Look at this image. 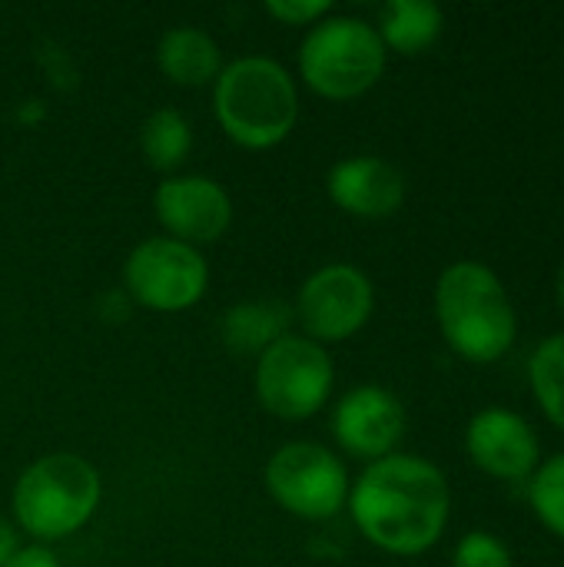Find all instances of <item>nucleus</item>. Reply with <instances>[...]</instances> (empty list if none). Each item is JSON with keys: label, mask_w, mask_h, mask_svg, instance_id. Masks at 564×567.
I'll return each mask as SVG.
<instances>
[{"label": "nucleus", "mask_w": 564, "mask_h": 567, "mask_svg": "<svg viewBox=\"0 0 564 567\" xmlns=\"http://www.w3.org/2000/svg\"><path fill=\"white\" fill-rule=\"evenodd\" d=\"M346 508L369 545L386 555L416 558L445 535L452 492L439 465L396 452L366 465L349 485Z\"/></svg>", "instance_id": "nucleus-1"}, {"label": "nucleus", "mask_w": 564, "mask_h": 567, "mask_svg": "<svg viewBox=\"0 0 564 567\" xmlns=\"http://www.w3.org/2000/svg\"><path fill=\"white\" fill-rule=\"evenodd\" d=\"M435 319L449 349L475 365L505 359L519 339V316L505 282L475 259H459L439 276Z\"/></svg>", "instance_id": "nucleus-2"}, {"label": "nucleus", "mask_w": 564, "mask_h": 567, "mask_svg": "<svg viewBox=\"0 0 564 567\" xmlns=\"http://www.w3.org/2000/svg\"><path fill=\"white\" fill-rule=\"evenodd\" d=\"M213 113L236 146L273 150L296 130L299 90L279 60L239 56L213 83Z\"/></svg>", "instance_id": "nucleus-3"}, {"label": "nucleus", "mask_w": 564, "mask_h": 567, "mask_svg": "<svg viewBox=\"0 0 564 567\" xmlns=\"http://www.w3.org/2000/svg\"><path fill=\"white\" fill-rule=\"evenodd\" d=\"M103 498L100 472L73 452H50L30 462L10 495L17 525L37 545L76 535L96 515Z\"/></svg>", "instance_id": "nucleus-4"}, {"label": "nucleus", "mask_w": 564, "mask_h": 567, "mask_svg": "<svg viewBox=\"0 0 564 567\" xmlns=\"http://www.w3.org/2000/svg\"><path fill=\"white\" fill-rule=\"evenodd\" d=\"M386 60L389 53L369 20L326 17L309 27L299 47V76L316 96L346 103L382 80Z\"/></svg>", "instance_id": "nucleus-5"}, {"label": "nucleus", "mask_w": 564, "mask_h": 567, "mask_svg": "<svg viewBox=\"0 0 564 567\" xmlns=\"http://www.w3.org/2000/svg\"><path fill=\"white\" fill-rule=\"evenodd\" d=\"M253 385L269 415L283 422H302L326 409L336 385V365L326 346L286 332L256 355Z\"/></svg>", "instance_id": "nucleus-6"}, {"label": "nucleus", "mask_w": 564, "mask_h": 567, "mask_svg": "<svg viewBox=\"0 0 564 567\" xmlns=\"http://www.w3.org/2000/svg\"><path fill=\"white\" fill-rule=\"evenodd\" d=\"M263 482L269 498L302 522H329L349 502V472L319 442L279 445L266 462Z\"/></svg>", "instance_id": "nucleus-7"}, {"label": "nucleus", "mask_w": 564, "mask_h": 567, "mask_svg": "<svg viewBox=\"0 0 564 567\" xmlns=\"http://www.w3.org/2000/svg\"><path fill=\"white\" fill-rule=\"evenodd\" d=\"M123 286L143 309L183 312L206 296L209 266L199 249L170 236H150L126 256Z\"/></svg>", "instance_id": "nucleus-8"}, {"label": "nucleus", "mask_w": 564, "mask_h": 567, "mask_svg": "<svg viewBox=\"0 0 564 567\" xmlns=\"http://www.w3.org/2000/svg\"><path fill=\"white\" fill-rule=\"evenodd\" d=\"M376 312V286L352 262H329L316 269L296 296V316L306 339L346 342L366 329Z\"/></svg>", "instance_id": "nucleus-9"}, {"label": "nucleus", "mask_w": 564, "mask_h": 567, "mask_svg": "<svg viewBox=\"0 0 564 567\" xmlns=\"http://www.w3.org/2000/svg\"><path fill=\"white\" fill-rule=\"evenodd\" d=\"M153 213L170 239L193 249L219 243L233 226L229 193L223 189V183L203 173L166 176L153 193Z\"/></svg>", "instance_id": "nucleus-10"}, {"label": "nucleus", "mask_w": 564, "mask_h": 567, "mask_svg": "<svg viewBox=\"0 0 564 567\" xmlns=\"http://www.w3.org/2000/svg\"><path fill=\"white\" fill-rule=\"evenodd\" d=\"M332 435L352 458L379 462L396 455L406 435V405L382 385H356L336 402Z\"/></svg>", "instance_id": "nucleus-11"}, {"label": "nucleus", "mask_w": 564, "mask_h": 567, "mask_svg": "<svg viewBox=\"0 0 564 567\" xmlns=\"http://www.w3.org/2000/svg\"><path fill=\"white\" fill-rule=\"evenodd\" d=\"M465 455L499 482H525L542 465L535 429L512 409H482L465 429Z\"/></svg>", "instance_id": "nucleus-12"}, {"label": "nucleus", "mask_w": 564, "mask_h": 567, "mask_svg": "<svg viewBox=\"0 0 564 567\" xmlns=\"http://www.w3.org/2000/svg\"><path fill=\"white\" fill-rule=\"evenodd\" d=\"M326 193L356 219H389L406 203V176L382 156H349L329 169Z\"/></svg>", "instance_id": "nucleus-13"}, {"label": "nucleus", "mask_w": 564, "mask_h": 567, "mask_svg": "<svg viewBox=\"0 0 564 567\" xmlns=\"http://www.w3.org/2000/svg\"><path fill=\"white\" fill-rule=\"evenodd\" d=\"M156 63L176 86H206L223 73V50L216 37L199 27H173L156 43Z\"/></svg>", "instance_id": "nucleus-14"}, {"label": "nucleus", "mask_w": 564, "mask_h": 567, "mask_svg": "<svg viewBox=\"0 0 564 567\" xmlns=\"http://www.w3.org/2000/svg\"><path fill=\"white\" fill-rule=\"evenodd\" d=\"M445 27V13L429 3V0H389L379 10V40L386 47V53H402V56H419L429 47H435V40L442 37Z\"/></svg>", "instance_id": "nucleus-15"}, {"label": "nucleus", "mask_w": 564, "mask_h": 567, "mask_svg": "<svg viewBox=\"0 0 564 567\" xmlns=\"http://www.w3.org/2000/svg\"><path fill=\"white\" fill-rule=\"evenodd\" d=\"M140 150L146 156V163L160 173H173L193 150V126L189 120L173 110V106H160L153 110L143 126H140Z\"/></svg>", "instance_id": "nucleus-16"}, {"label": "nucleus", "mask_w": 564, "mask_h": 567, "mask_svg": "<svg viewBox=\"0 0 564 567\" xmlns=\"http://www.w3.org/2000/svg\"><path fill=\"white\" fill-rule=\"evenodd\" d=\"M286 336V312L276 302H246L223 316V339L236 352H263Z\"/></svg>", "instance_id": "nucleus-17"}, {"label": "nucleus", "mask_w": 564, "mask_h": 567, "mask_svg": "<svg viewBox=\"0 0 564 567\" xmlns=\"http://www.w3.org/2000/svg\"><path fill=\"white\" fill-rule=\"evenodd\" d=\"M529 385L542 415L564 432V332L535 346L529 359Z\"/></svg>", "instance_id": "nucleus-18"}, {"label": "nucleus", "mask_w": 564, "mask_h": 567, "mask_svg": "<svg viewBox=\"0 0 564 567\" xmlns=\"http://www.w3.org/2000/svg\"><path fill=\"white\" fill-rule=\"evenodd\" d=\"M529 502L542 528L564 542V452L535 468L529 478Z\"/></svg>", "instance_id": "nucleus-19"}, {"label": "nucleus", "mask_w": 564, "mask_h": 567, "mask_svg": "<svg viewBox=\"0 0 564 567\" xmlns=\"http://www.w3.org/2000/svg\"><path fill=\"white\" fill-rule=\"evenodd\" d=\"M452 567H515L512 551L489 532H469L459 538Z\"/></svg>", "instance_id": "nucleus-20"}, {"label": "nucleus", "mask_w": 564, "mask_h": 567, "mask_svg": "<svg viewBox=\"0 0 564 567\" xmlns=\"http://www.w3.org/2000/svg\"><path fill=\"white\" fill-rule=\"evenodd\" d=\"M329 10V0H266V13L286 27H316Z\"/></svg>", "instance_id": "nucleus-21"}, {"label": "nucleus", "mask_w": 564, "mask_h": 567, "mask_svg": "<svg viewBox=\"0 0 564 567\" xmlns=\"http://www.w3.org/2000/svg\"><path fill=\"white\" fill-rule=\"evenodd\" d=\"M3 567H60V561L47 545H23L10 555V561Z\"/></svg>", "instance_id": "nucleus-22"}, {"label": "nucleus", "mask_w": 564, "mask_h": 567, "mask_svg": "<svg viewBox=\"0 0 564 567\" xmlns=\"http://www.w3.org/2000/svg\"><path fill=\"white\" fill-rule=\"evenodd\" d=\"M17 548H20V545H17V532L10 528V522L0 518V567L10 561V555H13Z\"/></svg>", "instance_id": "nucleus-23"}, {"label": "nucleus", "mask_w": 564, "mask_h": 567, "mask_svg": "<svg viewBox=\"0 0 564 567\" xmlns=\"http://www.w3.org/2000/svg\"><path fill=\"white\" fill-rule=\"evenodd\" d=\"M555 296H558V309L564 316V262L558 266V279H555Z\"/></svg>", "instance_id": "nucleus-24"}]
</instances>
